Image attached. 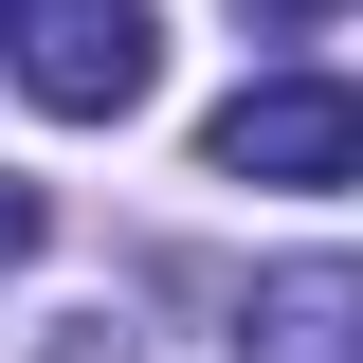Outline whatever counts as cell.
I'll list each match as a JSON object with an SVG mask.
<instances>
[{
  "mask_svg": "<svg viewBox=\"0 0 363 363\" xmlns=\"http://www.w3.org/2000/svg\"><path fill=\"white\" fill-rule=\"evenodd\" d=\"M0 73L37 91L55 128H128L164 91V18L145 0H0Z\"/></svg>",
  "mask_w": 363,
  "mask_h": 363,
  "instance_id": "1",
  "label": "cell"
},
{
  "mask_svg": "<svg viewBox=\"0 0 363 363\" xmlns=\"http://www.w3.org/2000/svg\"><path fill=\"white\" fill-rule=\"evenodd\" d=\"M200 164L218 182H291V200H309V182H363V91L345 73H255L218 128H200Z\"/></svg>",
  "mask_w": 363,
  "mask_h": 363,
  "instance_id": "2",
  "label": "cell"
},
{
  "mask_svg": "<svg viewBox=\"0 0 363 363\" xmlns=\"http://www.w3.org/2000/svg\"><path fill=\"white\" fill-rule=\"evenodd\" d=\"M236 363H363V272H345V255L255 272V309H236Z\"/></svg>",
  "mask_w": 363,
  "mask_h": 363,
  "instance_id": "3",
  "label": "cell"
},
{
  "mask_svg": "<svg viewBox=\"0 0 363 363\" xmlns=\"http://www.w3.org/2000/svg\"><path fill=\"white\" fill-rule=\"evenodd\" d=\"M37 236H55V200H37V182H0V272L37 255Z\"/></svg>",
  "mask_w": 363,
  "mask_h": 363,
  "instance_id": "4",
  "label": "cell"
},
{
  "mask_svg": "<svg viewBox=\"0 0 363 363\" xmlns=\"http://www.w3.org/2000/svg\"><path fill=\"white\" fill-rule=\"evenodd\" d=\"M236 18H255V37H309V18H327V0H236Z\"/></svg>",
  "mask_w": 363,
  "mask_h": 363,
  "instance_id": "5",
  "label": "cell"
}]
</instances>
